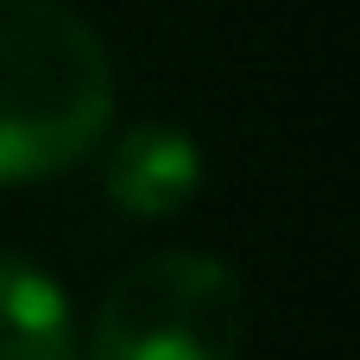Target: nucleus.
Segmentation results:
<instances>
[{
    "label": "nucleus",
    "instance_id": "3",
    "mask_svg": "<svg viewBox=\"0 0 360 360\" xmlns=\"http://www.w3.org/2000/svg\"><path fill=\"white\" fill-rule=\"evenodd\" d=\"M101 190H108V202L120 215L165 221L202 190V146L171 120H139L108 146Z\"/></svg>",
    "mask_w": 360,
    "mask_h": 360
},
{
    "label": "nucleus",
    "instance_id": "1",
    "mask_svg": "<svg viewBox=\"0 0 360 360\" xmlns=\"http://www.w3.org/2000/svg\"><path fill=\"white\" fill-rule=\"evenodd\" d=\"M114 127V57L63 0H0V184L82 165Z\"/></svg>",
    "mask_w": 360,
    "mask_h": 360
},
{
    "label": "nucleus",
    "instance_id": "2",
    "mask_svg": "<svg viewBox=\"0 0 360 360\" xmlns=\"http://www.w3.org/2000/svg\"><path fill=\"white\" fill-rule=\"evenodd\" d=\"M247 342V285L215 253H152L108 285L89 360H234Z\"/></svg>",
    "mask_w": 360,
    "mask_h": 360
},
{
    "label": "nucleus",
    "instance_id": "4",
    "mask_svg": "<svg viewBox=\"0 0 360 360\" xmlns=\"http://www.w3.org/2000/svg\"><path fill=\"white\" fill-rule=\"evenodd\" d=\"M0 360H76L70 297L19 253H0Z\"/></svg>",
    "mask_w": 360,
    "mask_h": 360
}]
</instances>
